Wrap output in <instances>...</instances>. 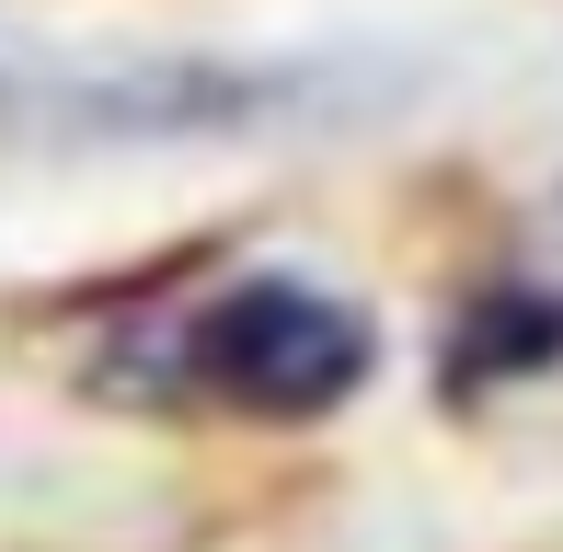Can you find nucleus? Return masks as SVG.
I'll return each mask as SVG.
<instances>
[{
  "label": "nucleus",
  "instance_id": "nucleus-1",
  "mask_svg": "<svg viewBox=\"0 0 563 552\" xmlns=\"http://www.w3.org/2000/svg\"><path fill=\"white\" fill-rule=\"evenodd\" d=\"M185 368L242 415H322L368 380V322L311 276H242L185 322Z\"/></svg>",
  "mask_w": 563,
  "mask_h": 552
}]
</instances>
